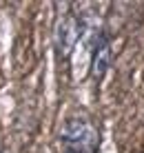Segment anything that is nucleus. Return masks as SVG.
I'll return each mask as SVG.
<instances>
[{
    "label": "nucleus",
    "instance_id": "f257e3e1",
    "mask_svg": "<svg viewBox=\"0 0 144 153\" xmlns=\"http://www.w3.org/2000/svg\"><path fill=\"white\" fill-rule=\"evenodd\" d=\"M58 138L62 153H98L102 133L87 111H71L62 120Z\"/></svg>",
    "mask_w": 144,
    "mask_h": 153
},
{
    "label": "nucleus",
    "instance_id": "f03ea898",
    "mask_svg": "<svg viewBox=\"0 0 144 153\" xmlns=\"http://www.w3.org/2000/svg\"><path fill=\"white\" fill-rule=\"evenodd\" d=\"M82 33H84V20L73 9H67L58 18L56 33H53V49H56V58L60 62H67L71 58L76 45L82 38Z\"/></svg>",
    "mask_w": 144,
    "mask_h": 153
},
{
    "label": "nucleus",
    "instance_id": "7ed1b4c3",
    "mask_svg": "<svg viewBox=\"0 0 144 153\" xmlns=\"http://www.w3.org/2000/svg\"><path fill=\"white\" fill-rule=\"evenodd\" d=\"M111 58H113V47H111V38L104 31H98L93 36V49H91V62H89V76L95 82L104 78V73L111 67Z\"/></svg>",
    "mask_w": 144,
    "mask_h": 153
},
{
    "label": "nucleus",
    "instance_id": "20e7f679",
    "mask_svg": "<svg viewBox=\"0 0 144 153\" xmlns=\"http://www.w3.org/2000/svg\"><path fill=\"white\" fill-rule=\"evenodd\" d=\"M0 153H2V151H0Z\"/></svg>",
    "mask_w": 144,
    "mask_h": 153
}]
</instances>
